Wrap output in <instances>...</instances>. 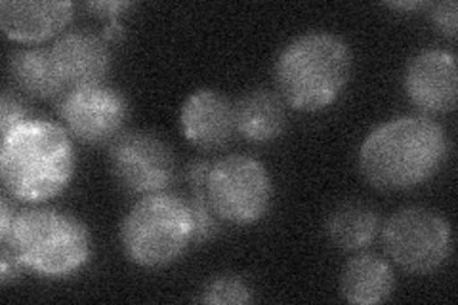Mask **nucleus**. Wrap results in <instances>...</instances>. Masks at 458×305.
Listing matches in <instances>:
<instances>
[{"label":"nucleus","instance_id":"nucleus-1","mask_svg":"<svg viewBox=\"0 0 458 305\" xmlns=\"http://www.w3.org/2000/svg\"><path fill=\"white\" fill-rule=\"evenodd\" d=\"M451 143L434 119L407 114L377 126L360 149L363 178L382 191H407L432 180L447 163Z\"/></svg>","mask_w":458,"mask_h":305},{"label":"nucleus","instance_id":"nucleus-2","mask_svg":"<svg viewBox=\"0 0 458 305\" xmlns=\"http://www.w3.org/2000/svg\"><path fill=\"white\" fill-rule=\"evenodd\" d=\"M77 155L67 130L45 119H27L0 145V176L6 193L21 202L62 195L75 176Z\"/></svg>","mask_w":458,"mask_h":305},{"label":"nucleus","instance_id":"nucleus-3","mask_svg":"<svg viewBox=\"0 0 458 305\" xmlns=\"http://www.w3.org/2000/svg\"><path fill=\"white\" fill-rule=\"evenodd\" d=\"M353 54L340 37L311 31L293 38L276 64L277 92L289 107L319 113L346 90Z\"/></svg>","mask_w":458,"mask_h":305},{"label":"nucleus","instance_id":"nucleus-4","mask_svg":"<svg viewBox=\"0 0 458 305\" xmlns=\"http://www.w3.org/2000/svg\"><path fill=\"white\" fill-rule=\"evenodd\" d=\"M25 269L47 279L79 273L92 256L90 231L79 217L54 208H29L16 216L10 235L0 241Z\"/></svg>","mask_w":458,"mask_h":305},{"label":"nucleus","instance_id":"nucleus-5","mask_svg":"<svg viewBox=\"0 0 458 305\" xmlns=\"http://www.w3.org/2000/svg\"><path fill=\"white\" fill-rule=\"evenodd\" d=\"M124 256L143 269H163L193 244V217L188 199L159 191L143 195L121 224Z\"/></svg>","mask_w":458,"mask_h":305},{"label":"nucleus","instance_id":"nucleus-6","mask_svg":"<svg viewBox=\"0 0 458 305\" xmlns=\"http://www.w3.org/2000/svg\"><path fill=\"white\" fill-rule=\"evenodd\" d=\"M207 199L222 224L252 225L264 220L271 208L274 182L256 158L227 155L210 166Z\"/></svg>","mask_w":458,"mask_h":305},{"label":"nucleus","instance_id":"nucleus-7","mask_svg":"<svg viewBox=\"0 0 458 305\" xmlns=\"http://www.w3.org/2000/svg\"><path fill=\"white\" fill-rule=\"evenodd\" d=\"M382 239L397 267L411 275H429L441 269L453 252L449 222L441 214L420 207L392 214Z\"/></svg>","mask_w":458,"mask_h":305},{"label":"nucleus","instance_id":"nucleus-8","mask_svg":"<svg viewBox=\"0 0 458 305\" xmlns=\"http://www.w3.org/2000/svg\"><path fill=\"white\" fill-rule=\"evenodd\" d=\"M109 168L121 189L143 197L166 191L176 176V157L163 138L132 130L109 145Z\"/></svg>","mask_w":458,"mask_h":305},{"label":"nucleus","instance_id":"nucleus-9","mask_svg":"<svg viewBox=\"0 0 458 305\" xmlns=\"http://www.w3.org/2000/svg\"><path fill=\"white\" fill-rule=\"evenodd\" d=\"M128 113L124 94L107 84L71 89L60 99V114L69 134L94 148L111 145L124 132Z\"/></svg>","mask_w":458,"mask_h":305},{"label":"nucleus","instance_id":"nucleus-10","mask_svg":"<svg viewBox=\"0 0 458 305\" xmlns=\"http://www.w3.org/2000/svg\"><path fill=\"white\" fill-rule=\"evenodd\" d=\"M411 104L426 114H445L456 109L458 72L451 52L429 48L412 55L403 77Z\"/></svg>","mask_w":458,"mask_h":305},{"label":"nucleus","instance_id":"nucleus-11","mask_svg":"<svg viewBox=\"0 0 458 305\" xmlns=\"http://www.w3.org/2000/svg\"><path fill=\"white\" fill-rule=\"evenodd\" d=\"M180 130L200 151L224 149L237 134L235 106L218 90H197L183 101Z\"/></svg>","mask_w":458,"mask_h":305},{"label":"nucleus","instance_id":"nucleus-12","mask_svg":"<svg viewBox=\"0 0 458 305\" xmlns=\"http://www.w3.org/2000/svg\"><path fill=\"white\" fill-rule=\"evenodd\" d=\"M50 52L67 90L104 84L109 75L113 55L109 42L102 35L82 29L69 31L54 42Z\"/></svg>","mask_w":458,"mask_h":305},{"label":"nucleus","instance_id":"nucleus-13","mask_svg":"<svg viewBox=\"0 0 458 305\" xmlns=\"http://www.w3.org/2000/svg\"><path fill=\"white\" fill-rule=\"evenodd\" d=\"M73 13L75 4L69 0H4L0 27L12 40L42 42L60 35Z\"/></svg>","mask_w":458,"mask_h":305},{"label":"nucleus","instance_id":"nucleus-14","mask_svg":"<svg viewBox=\"0 0 458 305\" xmlns=\"http://www.w3.org/2000/svg\"><path fill=\"white\" fill-rule=\"evenodd\" d=\"M395 288L392 266L378 254H357L346 261L340 275L344 300L355 305H372L388 300Z\"/></svg>","mask_w":458,"mask_h":305},{"label":"nucleus","instance_id":"nucleus-15","mask_svg":"<svg viewBox=\"0 0 458 305\" xmlns=\"http://www.w3.org/2000/svg\"><path fill=\"white\" fill-rule=\"evenodd\" d=\"M286 128V104L271 90H252L235 104V132L250 143H271Z\"/></svg>","mask_w":458,"mask_h":305},{"label":"nucleus","instance_id":"nucleus-16","mask_svg":"<svg viewBox=\"0 0 458 305\" xmlns=\"http://www.w3.org/2000/svg\"><path fill=\"white\" fill-rule=\"evenodd\" d=\"M8 72L16 90L35 99H57L67 86L55 67L50 48H23L8 57Z\"/></svg>","mask_w":458,"mask_h":305},{"label":"nucleus","instance_id":"nucleus-17","mask_svg":"<svg viewBox=\"0 0 458 305\" xmlns=\"http://www.w3.org/2000/svg\"><path fill=\"white\" fill-rule=\"evenodd\" d=\"M325 231L336 249L357 252L377 239L380 217L365 202L346 200L328 214Z\"/></svg>","mask_w":458,"mask_h":305},{"label":"nucleus","instance_id":"nucleus-18","mask_svg":"<svg viewBox=\"0 0 458 305\" xmlns=\"http://www.w3.org/2000/svg\"><path fill=\"white\" fill-rule=\"evenodd\" d=\"M210 166L212 161H208V158H197L185 172V178L191 185V197L188 202L193 217V244H203L214 239L224 225L220 217L210 208V202L207 199V176Z\"/></svg>","mask_w":458,"mask_h":305},{"label":"nucleus","instance_id":"nucleus-19","mask_svg":"<svg viewBox=\"0 0 458 305\" xmlns=\"http://www.w3.org/2000/svg\"><path fill=\"white\" fill-rule=\"evenodd\" d=\"M200 303L227 305V303H250L252 290L249 284L235 275H224V277L212 279L199 296Z\"/></svg>","mask_w":458,"mask_h":305},{"label":"nucleus","instance_id":"nucleus-20","mask_svg":"<svg viewBox=\"0 0 458 305\" xmlns=\"http://www.w3.org/2000/svg\"><path fill=\"white\" fill-rule=\"evenodd\" d=\"M27 119L31 117H29L27 104L20 97V94L4 90L3 99H0V132H3V136H6L10 130L25 123Z\"/></svg>","mask_w":458,"mask_h":305},{"label":"nucleus","instance_id":"nucleus-21","mask_svg":"<svg viewBox=\"0 0 458 305\" xmlns=\"http://www.w3.org/2000/svg\"><path fill=\"white\" fill-rule=\"evenodd\" d=\"M432 21L443 37L456 38V35H458V4L454 3V0H445V3L434 4L432 6Z\"/></svg>","mask_w":458,"mask_h":305},{"label":"nucleus","instance_id":"nucleus-22","mask_svg":"<svg viewBox=\"0 0 458 305\" xmlns=\"http://www.w3.org/2000/svg\"><path fill=\"white\" fill-rule=\"evenodd\" d=\"M25 267L18 259V256L13 254L8 246H3V250H0V283L10 284L13 281H18Z\"/></svg>","mask_w":458,"mask_h":305},{"label":"nucleus","instance_id":"nucleus-23","mask_svg":"<svg viewBox=\"0 0 458 305\" xmlns=\"http://www.w3.org/2000/svg\"><path fill=\"white\" fill-rule=\"evenodd\" d=\"M89 10L96 12L99 18H109V21L119 20V16L123 12H126L128 8H132V3H113V0H107V3H89L86 4Z\"/></svg>","mask_w":458,"mask_h":305},{"label":"nucleus","instance_id":"nucleus-24","mask_svg":"<svg viewBox=\"0 0 458 305\" xmlns=\"http://www.w3.org/2000/svg\"><path fill=\"white\" fill-rule=\"evenodd\" d=\"M16 212L12 210L10 199L3 197V207H0V241H4L10 235V229L13 225V220H16Z\"/></svg>","mask_w":458,"mask_h":305},{"label":"nucleus","instance_id":"nucleus-25","mask_svg":"<svg viewBox=\"0 0 458 305\" xmlns=\"http://www.w3.org/2000/svg\"><path fill=\"white\" fill-rule=\"evenodd\" d=\"M388 6L394 10H419L426 6V3H417V0H412V3H388Z\"/></svg>","mask_w":458,"mask_h":305}]
</instances>
